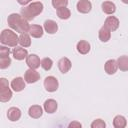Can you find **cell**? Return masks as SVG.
<instances>
[{
  "mask_svg": "<svg viewBox=\"0 0 128 128\" xmlns=\"http://www.w3.org/2000/svg\"><path fill=\"white\" fill-rule=\"evenodd\" d=\"M76 8H77V11L80 12V13H83V14H86V13H89L92 9V4L89 0H79L77 2V5H76Z\"/></svg>",
  "mask_w": 128,
  "mask_h": 128,
  "instance_id": "ba28073f",
  "label": "cell"
},
{
  "mask_svg": "<svg viewBox=\"0 0 128 128\" xmlns=\"http://www.w3.org/2000/svg\"><path fill=\"white\" fill-rule=\"evenodd\" d=\"M19 44L22 47H29L31 45V38H30V34L27 32L24 33H20L19 36Z\"/></svg>",
  "mask_w": 128,
  "mask_h": 128,
  "instance_id": "7402d4cb",
  "label": "cell"
},
{
  "mask_svg": "<svg viewBox=\"0 0 128 128\" xmlns=\"http://www.w3.org/2000/svg\"><path fill=\"white\" fill-rule=\"evenodd\" d=\"M52 66H53V61H52L51 58L45 57V58H43V59L41 60V67H42L44 70L48 71V70H50V69L52 68Z\"/></svg>",
  "mask_w": 128,
  "mask_h": 128,
  "instance_id": "484cf974",
  "label": "cell"
},
{
  "mask_svg": "<svg viewBox=\"0 0 128 128\" xmlns=\"http://www.w3.org/2000/svg\"><path fill=\"white\" fill-rule=\"evenodd\" d=\"M57 16L62 20H66L70 18L71 12L67 7H62V8L57 9Z\"/></svg>",
  "mask_w": 128,
  "mask_h": 128,
  "instance_id": "d4e9b609",
  "label": "cell"
},
{
  "mask_svg": "<svg viewBox=\"0 0 128 128\" xmlns=\"http://www.w3.org/2000/svg\"><path fill=\"white\" fill-rule=\"evenodd\" d=\"M24 79H25L26 83L32 84V83L37 82L40 79V74L36 71V69L29 68L28 70H26V72L24 74Z\"/></svg>",
  "mask_w": 128,
  "mask_h": 128,
  "instance_id": "8992f818",
  "label": "cell"
},
{
  "mask_svg": "<svg viewBox=\"0 0 128 128\" xmlns=\"http://www.w3.org/2000/svg\"><path fill=\"white\" fill-rule=\"evenodd\" d=\"M11 64V59L9 56L6 57H0V68L1 69H6L10 66Z\"/></svg>",
  "mask_w": 128,
  "mask_h": 128,
  "instance_id": "4316f807",
  "label": "cell"
},
{
  "mask_svg": "<svg viewBox=\"0 0 128 128\" xmlns=\"http://www.w3.org/2000/svg\"><path fill=\"white\" fill-rule=\"evenodd\" d=\"M26 64L31 69H37L41 66V60L36 54H30L26 58Z\"/></svg>",
  "mask_w": 128,
  "mask_h": 128,
  "instance_id": "52a82bcc",
  "label": "cell"
},
{
  "mask_svg": "<svg viewBox=\"0 0 128 128\" xmlns=\"http://www.w3.org/2000/svg\"><path fill=\"white\" fill-rule=\"evenodd\" d=\"M127 125L126 118L122 115H117L113 119V126L115 128H124Z\"/></svg>",
  "mask_w": 128,
  "mask_h": 128,
  "instance_id": "603a6c76",
  "label": "cell"
},
{
  "mask_svg": "<svg viewBox=\"0 0 128 128\" xmlns=\"http://www.w3.org/2000/svg\"><path fill=\"white\" fill-rule=\"evenodd\" d=\"M10 54V49L6 46H1L0 47V57H6L9 56Z\"/></svg>",
  "mask_w": 128,
  "mask_h": 128,
  "instance_id": "f546056e",
  "label": "cell"
},
{
  "mask_svg": "<svg viewBox=\"0 0 128 128\" xmlns=\"http://www.w3.org/2000/svg\"><path fill=\"white\" fill-rule=\"evenodd\" d=\"M118 68L121 71H128V56L122 55L117 59Z\"/></svg>",
  "mask_w": 128,
  "mask_h": 128,
  "instance_id": "cb8c5ba5",
  "label": "cell"
},
{
  "mask_svg": "<svg viewBox=\"0 0 128 128\" xmlns=\"http://www.w3.org/2000/svg\"><path fill=\"white\" fill-rule=\"evenodd\" d=\"M121 1H122L124 4H128V0H121Z\"/></svg>",
  "mask_w": 128,
  "mask_h": 128,
  "instance_id": "d6a6232c",
  "label": "cell"
},
{
  "mask_svg": "<svg viewBox=\"0 0 128 128\" xmlns=\"http://www.w3.org/2000/svg\"><path fill=\"white\" fill-rule=\"evenodd\" d=\"M106 123L102 119H96L91 123V128H105Z\"/></svg>",
  "mask_w": 128,
  "mask_h": 128,
  "instance_id": "f1b7e54d",
  "label": "cell"
},
{
  "mask_svg": "<svg viewBox=\"0 0 128 128\" xmlns=\"http://www.w3.org/2000/svg\"><path fill=\"white\" fill-rule=\"evenodd\" d=\"M98 37H99L100 41H102V42H107V41H109L110 38H111V31H110L107 27H105V26L103 25V26L100 28V30H99Z\"/></svg>",
  "mask_w": 128,
  "mask_h": 128,
  "instance_id": "ffe728a7",
  "label": "cell"
},
{
  "mask_svg": "<svg viewBox=\"0 0 128 128\" xmlns=\"http://www.w3.org/2000/svg\"><path fill=\"white\" fill-rule=\"evenodd\" d=\"M43 28L44 30L48 33V34H54L57 32L58 30V25L57 23L54 21V20H46L44 22V25H43Z\"/></svg>",
  "mask_w": 128,
  "mask_h": 128,
  "instance_id": "5bb4252c",
  "label": "cell"
},
{
  "mask_svg": "<svg viewBox=\"0 0 128 128\" xmlns=\"http://www.w3.org/2000/svg\"><path fill=\"white\" fill-rule=\"evenodd\" d=\"M52 5L57 10L59 8L66 7L68 5V0H52Z\"/></svg>",
  "mask_w": 128,
  "mask_h": 128,
  "instance_id": "83f0119b",
  "label": "cell"
},
{
  "mask_svg": "<svg viewBox=\"0 0 128 128\" xmlns=\"http://www.w3.org/2000/svg\"><path fill=\"white\" fill-rule=\"evenodd\" d=\"M12 98V91L9 88L8 81L5 78L0 79V101L8 102Z\"/></svg>",
  "mask_w": 128,
  "mask_h": 128,
  "instance_id": "277c9868",
  "label": "cell"
},
{
  "mask_svg": "<svg viewBox=\"0 0 128 128\" xmlns=\"http://www.w3.org/2000/svg\"><path fill=\"white\" fill-rule=\"evenodd\" d=\"M71 66H72L71 61L67 57H63L58 61V68H59L60 72L63 74L67 73L71 69Z\"/></svg>",
  "mask_w": 128,
  "mask_h": 128,
  "instance_id": "4fadbf2b",
  "label": "cell"
},
{
  "mask_svg": "<svg viewBox=\"0 0 128 128\" xmlns=\"http://www.w3.org/2000/svg\"><path fill=\"white\" fill-rule=\"evenodd\" d=\"M43 8L44 7H43V4L41 2H39V1L32 2L28 6L22 8L21 15L27 21H31V20H33L37 15H39L43 11Z\"/></svg>",
  "mask_w": 128,
  "mask_h": 128,
  "instance_id": "7a4b0ae2",
  "label": "cell"
},
{
  "mask_svg": "<svg viewBox=\"0 0 128 128\" xmlns=\"http://www.w3.org/2000/svg\"><path fill=\"white\" fill-rule=\"evenodd\" d=\"M12 55L16 60H24L27 58L28 56V51L26 49H24L23 47H18L16 46L13 50H12Z\"/></svg>",
  "mask_w": 128,
  "mask_h": 128,
  "instance_id": "8fae6325",
  "label": "cell"
},
{
  "mask_svg": "<svg viewBox=\"0 0 128 128\" xmlns=\"http://www.w3.org/2000/svg\"><path fill=\"white\" fill-rule=\"evenodd\" d=\"M82 125H81V123H79V122H77V121H73V122H71L70 124H69V128H80Z\"/></svg>",
  "mask_w": 128,
  "mask_h": 128,
  "instance_id": "4dcf8cb0",
  "label": "cell"
},
{
  "mask_svg": "<svg viewBox=\"0 0 128 128\" xmlns=\"http://www.w3.org/2000/svg\"><path fill=\"white\" fill-rule=\"evenodd\" d=\"M76 48H77V51H78L80 54L85 55V54H87V53L90 51L91 46H90L89 42H87V41H85V40H80V41L77 43Z\"/></svg>",
  "mask_w": 128,
  "mask_h": 128,
  "instance_id": "44dd1931",
  "label": "cell"
},
{
  "mask_svg": "<svg viewBox=\"0 0 128 128\" xmlns=\"http://www.w3.org/2000/svg\"><path fill=\"white\" fill-rule=\"evenodd\" d=\"M58 86H59L58 80L54 76H47L44 79V87H45L46 91H48V92H55L58 89Z\"/></svg>",
  "mask_w": 128,
  "mask_h": 128,
  "instance_id": "5b68a950",
  "label": "cell"
},
{
  "mask_svg": "<svg viewBox=\"0 0 128 128\" xmlns=\"http://www.w3.org/2000/svg\"><path fill=\"white\" fill-rule=\"evenodd\" d=\"M28 114L31 118L33 119H38L42 116L43 114V110H42V107L39 106V105H32L29 110H28Z\"/></svg>",
  "mask_w": 128,
  "mask_h": 128,
  "instance_id": "e0dca14e",
  "label": "cell"
},
{
  "mask_svg": "<svg viewBox=\"0 0 128 128\" xmlns=\"http://www.w3.org/2000/svg\"><path fill=\"white\" fill-rule=\"evenodd\" d=\"M25 79H23L22 77H16L11 81V88L15 91V92H20L25 88Z\"/></svg>",
  "mask_w": 128,
  "mask_h": 128,
  "instance_id": "30bf717a",
  "label": "cell"
},
{
  "mask_svg": "<svg viewBox=\"0 0 128 128\" xmlns=\"http://www.w3.org/2000/svg\"><path fill=\"white\" fill-rule=\"evenodd\" d=\"M7 117L10 121H18L21 117V110L17 107H11L7 111Z\"/></svg>",
  "mask_w": 128,
  "mask_h": 128,
  "instance_id": "9a60e30c",
  "label": "cell"
},
{
  "mask_svg": "<svg viewBox=\"0 0 128 128\" xmlns=\"http://www.w3.org/2000/svg\"><path fill=\"white\" fill-rule=\"evenodd\" d=\"M43 107H44V110L47 113L52 114V113H54L57 110L58 105H57V102L54 99H48V100H46L44 102V106Z\"/></svg>",
  "mask_w": 128,
  "mask_h": 128,
  "instance_id": "ac0fdd59",
  "label": "cell"
},
{
  "mask_svg": "<svg viewBox=\"0 0 128 128\" xmlns=\"http://www.w3.org/2000/svg\"><path fill=\"white\" fill-rule=\"evenodd\" d=\"M28 33L30 34V36H32L33 38H40L43 36V28L40 25H30Z\"/></svg>",
  "mask_w": 128,
  "mask_h": 128,
  "instance_id": "2e32d148",
  "label": "cell"
},
{
  "mask_svg": "<svg viewBox=\"0 0 128 128\" xmlns=\"http://www.w3.org/2000/svg\"><path fill=\"white\" fill-rule=\"evenodd\" d=\"M104 69L105 72L109 75H113L116 73L117 69H118V64H117V60L114 59H110L108 61H106L105 65H104Z\"/></svg>",
  "mask_w": 128,
  "mask_h": 128,
  "instance_id": "7c38bea8",
  "label": "cell"
},
{
  "mask_svg": "<svg viewBox=\"0 0 128 128\" xmlns=\"http://www.w3.org/2000/svg\"><path fill=\"white\" fill-rule=\"evenodd\" d=\"M7 23L11 29L18 33H24L28 32L30 25L28 24V21L21 15L17 13H12L7 18Z\"/></svg>",
  "mask_w": 128,
  "mask_h": 128,
  "instance_id": "6da1fadb",
  "label": "cell"
},
{
  "mask_svg": "<svg viewBox=\"0 0 128 128\" xmlns=\"http://www.w3.org/2000/svg\"><path fill=\"white\" fill-rule=\"evenodd\" d=\"M0 42L8 47H16L19 43V37L14 31L10 29H4L0 35Z\"/></svg>",
  "mask_w": 128,
  "mask_h": 128,
  "instance_id": "3957f363",
  "label": "cell"
},
{
  "mask_svg": "<svg viewBox=\"0 0 128 128\" xmlns=\"http://www.w3.org/2000/svg\"><path fill=\"white\" fill-rule=\"evenodd\" d=\"M119 20L115 16H108L104 22V26L107 27L110 31H115L119 27Z\"/></svg>",
  "mask_w": 128,
  "mask_h": 128,
  "instance_id": "9c48e42d",
  "label": "cell"
},
{
  "mask_svg": "<svg viewBox=\"0 0 128 128\" xmlns=\"http://www.w3.org/2000/svg\"><path fill=\"white\" fill-rule=\"evenodd\" d=\"M101 8L102 11L108 15H111L116 11V5L111 1H104L101 5Z\"/></svg>",
  "mask_w": 128,
  "mask_h": 128,
  "instance_id": "d6986e66",
  "label": "cell"
},
{
  "mask_svg": "<svg viewBox=\"0 0 128 128\" xmlns=\"http://www.w3.org/2000/svg\"><path fill=\"white\" fill-rule=\"evenodd\" d=\"M32 0H17V2L20 4V5H26L28 4L29 2H31Z\"/></svg>",
  "mask_w": 128,
  "mask_h": 128,
  "instance_id": "1f68e13d",
  "label": "cell"
}]
</instances>
